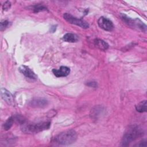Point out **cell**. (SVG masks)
<instances>
[{"label": "cell", "instance_id": "obj_12", "mask_svg": "<svg viewBox=\"0 0 147 147\" xmlns=\"http://www.w3.org/2000/svg\"><path fill=\"white\" fill-rule=\"evenodd\" d=\"M94 45L98 49L100 50L105 51L108 49L109 45L107 42H106L105 41L101 40V39H95L94 41Z\"/></svg>", "mask_w": 147, "mask_h": 147}, {"label": "cell", "instance_id": "obj_3", "mask_svg": "<svg viewBox=\"0 0 147 147\" xmlns=\"http://www.w3.org/2000/svg\"><path fill=\"white\" fill-rule=\"evenodd\" d=\"M77 140V134L73 129L60 133L55 137V142L60 145H69L74 143Z\"/></svg>", "mask_w": 147, "mask_h": 147}, {"label": "cell", "instance_id": "obj_16", "mask_svg": "<svg viewBox=\"0 0 147 147\" xmlns=\"http://www.w3.org/2000/svg\"><path fill=\"white\" fill-rule=\"evenodd\" d=\"M102 108L101 107H95L94 109L91 110V116L94 118V117H96L99 115V114L101 113Z\"/></svg>", "mask_w": 147, "mask_h": 147}, {"label": "cell", "instance_id": "obj_5", "mask_svg": "<svg viewBox=\"0 0 147 147\" xmlns=\"http://www.w3.org/2000/svg\"><path fill=\"white\" fill-rule=\"evenodd\" d=\"M63 18L68 22L71 24L78 25L82 28L87 29L89 27V25L87 22L82 19L76 18L69 13H64L63 14Z\"/></svg>", "mask_w": 147, "mask_h": 147}, {"label": "cell", "instance_id": "obj_11", "mask_svg": "<svg viewBox=\"0 0 147 147\" xmlns=\"http://www.w3.org/2000/svg\"><path fill=\"white\" fill-rule=\"evenodd\" d=\"M63 40L68 42H75L78 41V36L74 33H67L63 36Z\"/></svg>", "mask_w": 147, "mask_h": 147}, {"label": "cell", "instance_id": "obj_2", "mask_svg": "<svg viewBox=\"0 0 147 147\" xmlns=\"http://www.w3.org/2000/svg\"><path fill=\"white\" fill-rule=\"evenodd\" d=\"M51 122L44 121L39 123H25L22 124L21 129L26 133H37L50 127Z\"/></svg>", "mask_w": 147, "mask_h": 147}, {"label": "cell", "instance_id": "obj_6", "mask_svg": "<svg viewBox=\"0 0 147 147\" xmlns=\"http://www.w3.org/2000/svg\"><path fill=\"white\" fill-rule=\"evenodd\" d=\"M98 24L100 28L106 31H111L114 29V25L112 21L105 17H100L98 19Z\"/></svg>", "mask_w": 147, "mask_h": 147}, {"label": "cell", "instance_id": "obj_14", "mask_svg": "<svg viewBox=\"0 0 147 147\" xmlns=\"http://www.w3.org/2000/svg\"><path fill=\"white\" fill-rule=\"evenodd\" d=\"M30 9L34 13H38L40 11L47 10V9L46 7H45L44 6L40 5V4H36L32 6H30Z\"/></svg>", "mask_w": 147, "mask_h": 147}, {"label": "cell", "instance_id": "obj_9", "mask_svg": "<svg viewBox=\"0 0 147 147\" xmlns=\"http://www.w3.org/2000/svg\"><path fill=\"white\" fill-rule=\"evenodd\" d=\"M1 95L2 98L9 105H13L14 104V97L11 93L7 90L2 88L1 89Z\"/></svg>", "mask_w": 147, "mask_h": 147}, {"label": "cell", "instance_id": "obj_7", "mask_svg": "<svg viewBox=\"0 0 147 147\" xmlns=\"http://www.w3.org/2000/svg\"><path fill=\"white\" fill-rule=\"evenodd\" d=\"M20 72L23 74L26 78H28L31 80H36L37 78V75L35 74V73L30 69L26 65H21L19 68Z\"/></svg>", "mask_w": 147, "mask_h": 147}, {"label": "cell", "instance_id": "obj_4", "mask_svg": "<svg viewBox=\"0 0 147 147\" xmlns=\"http://www.w3.org/2000/svg\"><path fill=\"white\" fill-rule=\"evenodd\" d=\"M121 17L122 20L123 21V22H125L128 25L132 26V27L137 28L144 32H146V25L144 24L138 18L132 19L131 18L127 17L126 15H125L124 14H122L121 15Z\"/></svg>", "mask_w": 147, "mask_h": 147}, {"label": "cell", "instance_id": "obj_8", "mask_svg": "<svg viewBox=\"0 0 147 147\" xmlns=\"http://www.w3.org/2000/svg\"><path fill=\"white\" fill-rule=\"evenodd\" d=\"M48 104V100L44 98H37L33 99L29 102V105L32 107L44 108L47 106Z\"/></svg>", "mask_w": 147, "mask_h": 147}, {"label": "cell", "instance_id": "obj_19", "mask_svg": "<svg viewBox=\"0 0 147 147\" xmlns=\"http://www.w3.org/2000/svg\"><path fill=\"white\" fill-rule=\"evenodd\" d=\"M86 85L89 86V87H94V88H96L97 87V83L96 82H87L86 83Z\"/></svg>", "mask_w": 147, "mask_h": 147}, {"label": "cell", "instance_id": "obj_1", "mask_svg": "<svg viewBox=\"0 0 147 147\" xmlns=\"http://www.w3.org/2000/svg\"><path fill=\"white\" fill-rule=\"evenodd\" d=\"M143 134V130L138 126L136 125L130 126L123 136L121 141L122 146H126L129 145L131 142L142 137Z\"/></svg>", "mask_w": 147, "mask_h": 147}, {"label": "cell", "instance_id": "obj_15", "mask_svg": "<svg viewBox=\"0 0 147 147\" xmlns=\"http://www.w3.org/2000/svg\"><path fill=\"white\" fill-rule=\"evenodd\" d=\"M14 121V118L13 117H9L3 123V128L5 130H9L11 127L12 126L13 123Z\"/></svg>", "mask_w": 147, "mask_h": 147}, {"label": "cell", "instance_id": "obj_17", "mask_svg": "<svg viewBox=\"0 0 147 147\" xmlns=\"http://www.w3.org/2000/svg\"><path fill=\"white\" fill-rule=\"evenodd\" d=\"M9 22L7 20H4V21H1V22L0 24L1 31L4 30L9 26Z\"/></svg>", "mask_w": 147, "mask_h": 147}, {"label": "cell", "instance_id": "obj_13", "mask_svg": "<svg viewBox=\"0 0 147 147\" xmlns=\"http://www.w3.org/2000/svg\"><path fill=\"white\" fill-rule=\"evenodd\" d=\"M146 100H144L138 103L136 106V110L139 113H144L146 111Z\"/></svg>", "mask_w": 147, "mask_h": 147}, {"label": "cell", "instance_id": "obj_18", "mask_svg": "<svg viewBox=\"0 0 147 147\" xmlns=\"http://www.w3.org/2000/svg\"><path fill=\"white\" fill-rule=\"evenodd\" d=\"M11 7V3L9 1H6L2 6L3 10H7Z\"/></svg>", "mask_w": 147, "mask_h": 147}, {"label": "cell", "instance_id": "obj_10", "mask_svg": "<svg viewBox=\"0 0 147 147\" xmlns=\"http://www.w3.org/2000/svg\"><path fill=\"white\" fill-rule=\"evenodd\" d=\"M52 72L56 77H65L70 73V69L67 67L61 66L59 69H52Z\"/></svg>", "mask_w": 147, "mask_h": 147}]
</instances>
